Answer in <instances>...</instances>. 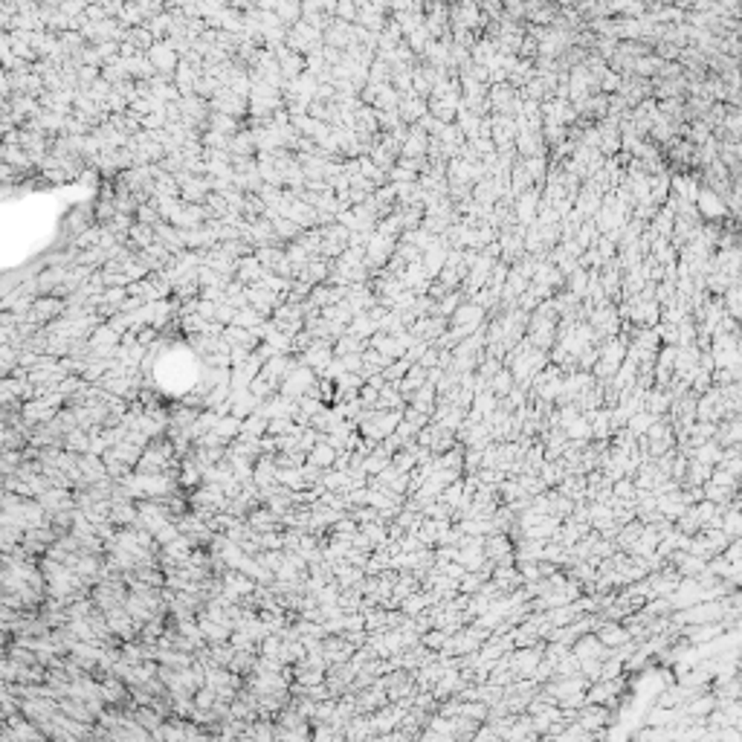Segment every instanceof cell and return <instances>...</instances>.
<instances>
[{
	"label": "cell",
	"instance_id": "6",
	"mask_svg": "<svg viewBox=\"0 0 742 742\" xmlns=\"http://www.w3.org/2000/svg\"><path fill=\"white\" fill-rule=\"evenodd\" d=\"M589 325H592V330H595L597 337H609L612 340L618 334V325L620 322H618V314H615L612 305H600V307L592 310V322Z\"/></svg>",
	"mask_w": 742,
	"mask_h": 742
},
{
	"label": "cell",
	"instance_id": "5",
	"mask_svg": "<svg viewBox=\"0 0 742 742\" xmlns=\"http://www.w3.org/2000/svg\"><path fill=\"white\" fill-rule=\"evenodd\" d=\"M386 12H388V6H383V3H357V27L380 35L388 27Z\"/></svg>",
	"mask_w": 742,
	"mask_h": 742
},
{
	"label": "cell",
	"instance_id": "10",
	"mask_svg": "<svg viewBox=\"0 0 742 742\" xmlns=\"http://www.w3.org/2000/svg\"><path fill=\"white\" fill-rule=\"evenodd\" d=\"M337 458H340V453H337L325 438H319V444L307 453V461H305V464L317 467V470H328V467H334V464H337Z\"/></svg>",
	"mask_w": 742,
	"mask_h": 742
},
{
	"label": "cell",
	"instance_id": "14",
	"mask_svg": "<svg viewBox=\"0 0 742 742\" xmlns=\"http://www.w3.org/2000/svg\"><path fill=\"white\" fill-rule=\"evenodd\" d=\"M511 386H514V374H511V371H504V368H502L499 374L490 380V392H493V395H499V398H502V395H511Z\"/></svg>",
	"mask_w": 742,
	"mask_h": 742
},
{
	"label": "cell",
	"instance_id": "2",
	"mask_svg": "<svg viewBox=\"0 0 742 742\" xmlns=\"http://www.w3.org/2000/svg\"><path fill=\"white\" fill-rule=\"evenodd\" d=\"M148 61H151V67H154V73H157V75H168V79H174V73H177L183 58H180V52L174 50L168 41H157V44L148 50Z\"/></svg>",
	"mask_w": 742,
	"mask_h": 742
},
{
	"label": "cell",
	"instance_id": "13",
	"mask_svg": "<svg viewBox=\"0 0 742 742\" xmlns=\"http://www.w3.org/2000/svg\"><path fill=\"white\" fill-rule=\"evenodd\" d=\"M368 348V342L365 340H360V337H354V334H345L334 342V357L337 360H342V357H348V354H363V351Z\"/></svg>",
	"mask_w": 742,
	"mask_h": 742
},
{
	"label": "cell",
	"instance_id": "7",
	"mask_svg": "<svg viewBox=\"0 0 742 742\" xmlns=\"http://www.w3.org/2000/svg\"><path fill=\"white\" fill-rule=\"evenodd\" d=\"M247 595H256V580H249L241 572H229L224 577V597H229L232 603H235V600H241Z\"/></svg>",
	"mask_w": 742,
	"mask_h": 742
},
{
	"label": "cell",
	"instance_id": "16",
	"mask_svg": "<svg viewBox=\"0 0 742 742\" xmlns=\"http://www.w3.org/2000/svg\"><path fill=\"white\" fill-rule=\"evenodd\" d=\"M426 600H429V597H423V595H421V597H418V595H409V597H406V603H403V612H406V615H415V612H421V609L426 606Z\"/></svg>",
	"mask_w": 742,
	"mask_h": 742
},
{
	"label": "cell",
	"instance_id": "9",
	"mask_svg": "<svg viewBox=\"0 0 742 742\" xmlns=\"http://www.w3.org/2000/svg\"><path fill=\"white\" fill-rule=\"evenodd\" d=\"M267 276V270L261 267V261L256 259V252L252 256H244L238 261V272H235V282H241L244 287H252V284H261Z\"/></svg>",
	"mask_w": 742,
	"mask_h": 742
},
{
	"label": "cell",
	"instance_id": "4",
	"mask_svg": "<svg viewBox=\"0 0 742 742\" xmlns=\"http://www.w3.org/2000/svg\"><path fill=\"white\" fill-rule=\"evenodd\" d=\"M212 113H226V116H235V119H241V116L249 113V99H244V96L238 93H232L229 87H221L218 96L209 102Z\"/></svg>",
	"mask_w": 742,
	"mask_h": 742
},
{
	"label": "cell",
	"instance_id": "17",
	"mask_svg": "<svg viewBox=\"0 0 742 742\" xmlns=\"http://www.w3.org/2000/svg\"><path fill=\"white\" fill-rule=\"evenodd\" d=\"M600 641H603V643H620V641H623V632H620L618 627H612V623H609V627H603V632H600Z\"/></svg>",
	"mask_w": 742,
	"mask_h": 742
},
{
	"label": "cell",
	"instance_id": "3",
	"mask_svg": "<svg viewBox=\"0 0 742 742\" xmlns=\"http://www.w3.org/2000/svg\"><path fill=\"white\" fill-rule=\"evenodd\" d=\"M296 360H299L302 365H307V368H314L317 374L322 377L325 371H328V365L337 360V357H334V342H328V340H314V345L305 348Z\"/></svg>",
	"mask_w": 742,
	"mask_h": 742
},
{
	"label": "cell",
	"instance_id": "1",
	"mask_svg": "<svg viewBox=\"0 0 742 742\" xmlns=\"http://www.w3.org/2000/svg\"><path fill=\"white\" fill-rule=\"evenodd\" d=\"M317 386H319V374H317L314 368H307V365H302L296 360V365L290 368V374L279 386V395L282 398H290V400H302V398H307L310 392H314Z\"/></svg>",
	"mask_w": 742,
	"mask_h": 742
},
{
	"label": "cell",
	"instance_id": "8",
	"mask_svg": "<svg viewBox=\"0 0 742 742\" xmlns=\"http://www.w3.org/2000/svg\"><path fill=\"white\" fill-rule=\"evenodd\" d=\"M516 221L522 224V226H534L537 224V218H539V194L534 191V189H528L525 194H519L516 198Z\"/></svg>",
	"mask_w": 742,
	"mask_h": 742
},
{
	"label": "cell",
	"instance_id": "12",
	"mask_svg": "<svg viewBox=\"0 0 742 742\" xmlns=\"http://www.w3.org/2000/svg\"><path fill=\"white\" fill-rule=\"evenodd\" d=\"M696 209H701V214H708V218H719V214H725V203L719 201V194L713 189H699V198H696Z\"/></svg>",
	"mask_w": 742,
	"mask_h": 742
},
{
	"label": "cell",
	"instance_id": "11",
	"mask_svg": "<svg viewBox=\"0 0 742 742\" xmlns=\"http://www.w3.org/2000/svg\"><path fill=\"white\" fill-rule=\"evenodd\" d=\"M0 157H3V166H9L12 171H21V174H27V171L35 166L32 157H29V154H27L21 145H3Z\"/></svg>",
	"mask_w": 742,
	"mask_h": 742
},
{
	"label": "cell",
	"instance_id": "15",
	"mask_svg": "<svg viewBox=\"0 0 742 742\" xmlns=\"http://www.w3.org/2000/svg\"><path fill=\"white\" fill-rule=\"evenodd\" d=\"M337 17L345 24H357V3H337Z\"/></svg>",
	"mask_w": 742,
	"mask_h": 742
}]
</instances>
